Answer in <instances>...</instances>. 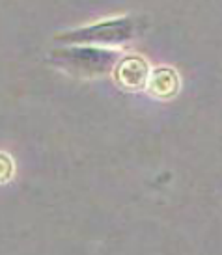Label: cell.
<instances>
[{"label": "cell", "instance_id": "6da1fadb", "mask_svg": "<svg viewBox=\"0 0 222 255\" xmlns=\"http://www.w3.org/2000/svg\"><path fill=\"white\" fill-rule=\"evenodd\" d=\"M122 56V49L95 45H58L49 50L47 62L67 77L93 80L112 75Z\"/></svg>", "mask_w": 222, "mask_h": 255}, {"label": "cell", "instance_id": "7a4b0ae2", "mask_svg": "<svg viewBox=\"0 0 222 255\" xmlns=\"http://www.w3.org/2000/svg\"><path fill=\"white\" fill-rule=\"evenodd\" d=\"M140 19L135 15H120L103 21L58 32L52 41L58 45H95L108 49H123L140 34Z\"/></svg>", "mask_w": 222, "mask_h": 255}, {"label": "cell", "instance_id": "3957f363", "mask_svg": "<svg viewBox=\"0 0 222 255\" xmlns=\"http://www.w3.org/2000/svg\"><path fill=\"white\" fill-rule=\"evenodd\" d=\"M151 67L148 60L138 54H123L116 64L112 77L125 92H142L146 90Z\"/></svg>", "mask_w": 222, "mask_h": 255}, {"label": "cell", "instance_id": "277c9868", "mask_svg": "<svg viewBox=\"0 0 222 255\" xmlns=\"http://www.w3.org/2000/svg\"><path fill=\"white\" fill-rule=\"evenodd\" d=\"M179 75L172 67H159L150 73L148 84H146V92L157 97V99H170L179 92Z\"/></svg>", "mask_w": 222, "mask_h": 255}, {"label": "cell", "instance_id": "5b68a950", "mask_svg": "<svg viewBox=\"0 0 222 255\" xmlns=\"http://www.w3.org/2000/svg\"><path fill=\"white\" fill-rule=\"evenodd\" d=\"M13 175V160L6 153H0V183H6Z\"/></svg>", "mask_w": 222, "mask_h": 255}]
</instances>
